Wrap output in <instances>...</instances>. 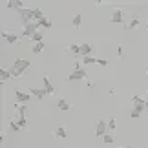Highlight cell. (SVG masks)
Wrapping results in <instances>:
<instances>
[{"instance_id": "cb8c5ba5", "label": "cell", "mask_w": 148, "mask_h": 148, "mask_svg": "<svg viewBox=\"0 0 148 148\" xmlns=\"http://www.w3.org/2000/svg\"><path fill=\"white\" fill-rule=\"evenodd\" d=\"M115 128H117V119L110 117V119H108V130H115Z\"/></svg>"}, {"instance_id": "3957f363", "label": "cell", "mask_w": 148, "mask_h": 148, "mask_svg": "<svg viewBox=\"0 0 148 148\" xmlns=\"http://www.w3.org/2000/svg\"><path fill=\"white\" fill-rule=\"evenodd\" d=\"M110 20L113 24H123V18H124V9L123 8H112L110 11Z\"/></svg>"}, {"instance_id": "30bf717a", "label": "cell", "mask_w": 148, "mask_h": 148, "mask_svg": "<svg viewBox=\"0 0 148 148\" xmlns=\"http://www.w3.org/2000/svg\"><path fill=\"white\" fill-rule=\"evenodd\" d=\"M53 137H55V139H64V137H68V130H66L64 124H59V126L55 128Z\"/></svg>"}, {"instance_id": "277c9868", "label": "cell", "mask_w": 148, "mask_h": 148, "mask_svg": "<svg viewBox=\"0 0 148 148\" xmlns=\"http://www.w3.org/2000/svg\"><path fill=\"white\" fill-rule=\"evenodd\" d=\"M18 15H20V22H22V26L29 24V22H35V20H33V11H31V9H27V8L18 9Z\"/></svg>"}, {"instance_id": "484cf974", "label": "cell", "mask_w": 148, "mask_h": 148, "mask_svg": "<svg viewBox=\"0 0 148 148\" xmlns=\"http://www.w3.org/2000/svg\"><path fill=\"white\" fill-rule=\"evenodd\" d=\"M141 113H143V112H139L137 108H132V110H130V117H132V119H139Z\"/></svg>"}, {"instance_id": "ba28073f", "label": "cell", "mask_w": 148, "mask_h": 148, "mask_svg": "<svg viewBox=\"0 0 148 148\" xmlns=\"http://www.w3.org/2000/svg\"><path fill=\"white\" fill-rule=\"evenodd\" d=\"M29 93H31L35 99H38V101H42V99L48 97V92H46L44 88H35V86H31V88H29Z\"/></svg>"}, {"instance_id": "5b68a950", "label": "cell", "mask_w": 148, "mask_h": 148, "mask_svg": "<svg viewBox=\"0 0 148 148\" xmlns=\"http://www.w3.org/2000/svg\"><path fill=\"white\" fill-rule=\"evenodd\" d=\"M2 38L9 44V46H13V44H16V42L20 40V35H16V33H11V31H5V29H4V31H2Z\"/></svg>"}, {"instance_id": "7402d4cb", "label": "cell", "mask_w": 148, "mask_h": 148, "mask_svg": "<svg viewBox=\"0 0 148 148\" xmlns=\"http://www.w3.org/2000/svg\"><path fill=\"white\" fill-rule=\"evenodd\" d=\"M81 62H82V64H97V57H82V59H81Z\"/></svg>"}, {"instance_id": "4fadbf2b", "label": "cell", "mask_w": 148, "mask_h": 148, "mask_svg": "<svg viewBox=\"0 0 148 148\" xmlns=\"http://www.w3.org/2000/svg\"><path fill=\"white\" fill-rule=\"evenodd\" d=\"M42 82H44V90L48 92V95H53V93H55V88H53V84H51L49 75H44V77H42Z\"/></svg>"}, {"instance_id": "f1b7e54d", "label": "cell", "mask_w": 148, "mask_h": 148, "mask_svg": "<svg viewBox=\"0 0 148 148\" xmlns=\"http://www.w3.org/2000/svg\"><path fill=\"white\" fill-rule=\"evenodd\" d=\"M97 64H99V66H108L110 62H108L106 59H97Z\"/></svg>"}, {"instance_id": "836d02e7", "label": "cell", "mask_w": 148, "mask_h": 148, "mask_svg": "<svg viewBox=\"0 0 148 148\" xmlns=\"http://www.w3.org/2000/svg\"><path fill=\"white\" fill-rule=\"evenodd\" d=\"M146 33H148V26H146Z\"/></svg>"}, {"instance_id": "44dd1931", "label": "cell", "mask_w": 148, "mask_h": 148, "mask_svg": "<svg viewBox=\"0 0 148 148\" xmlns=\"http://www.w3.org/2000/svg\"><path fill=\"white\" fill-rule=\"evenodd\" d=\"M42 38H44V35L40 31H37V33H33V35L29 37V40L33 42V44H38V42H42Z\"/></svg>"}, {"instance_id": "8992f818", "label": "cell", "mask_w": 148, "mask_h": 148, "mask_svg": "<svg viewBox=\"0 0 148 148\" xmlns=\"http://www.w3.org/2000/svg\"><path fill=\"white\" fill-rule=\"evenodd\" d=\"M15 99L18 104H27L31 99V93H26V92H22V90H15Z\"/></svg>"}, {"instance_id": "d6a6232c", "label": "cell", "mask_w": 148, "mask_h": 148, "mask_svg": "<svg viewBox=\"0 0 148 148\" xmlns=\"http://www.w3.org/2000/svg\"><path fill=\"white\" fill-rule=\"evenodd\" d=\"M121 148H132V146H121Z\"/></svg>"}, {"instance_id": "ac0fdd59", "label": "cell", "mask_w": 148, "mask_h": 148, "mask_svg": "<svg viewBox=\"0 0 148 148\" xmlns=\"http://www.w3.org/2000/svg\"><path fill=\"white\" fill-rule=\"evenodd\" d=\"M139 24H141V18H139V16H132L130 22L126 24V29H135V27H139Z\"/></svg>"}, {"instance_id": "ffe728a7", "label": "cell", "mask_w": 148, "mask_h": 148, "mask_svg": "<svg viewBox=\"0 0 148 148\" xmlns=\"http://www.w3.org/2000/svg\"><path fill=\"white\" fill-rule=\"evenodd\" d=\"M37 24H38V26H40V27H46V29H49V27H51V26H53V22H51V20L48 18V16H44V18H40V20H38V22H37Z\"/></svg>"}, {"instance_id": "f546056e", "label": "cell", "mask_w": 148, "mask_h": 148, "mask_svg": "<svg viewBox=\"0 0 148 148\" xmlns=\"http://www.w3.org/2000/svg\"><path fill=\"white\" fill-rule=\"evenodd\" d=\"M86 86H88V88H93L95 82H93V81H86Z\"/></svg>"}, {"instance_id": "9c48e42d", "label": "cell", "mask_w": 148, "mask_h": 148, "mask_svg": "<svg viewBox=\"0 0 148 148\" xmlns=\"http://www.w3.org/2000/svg\"><path fill=\"white\" fill-rule=\"evenodd\" d=\"M132 102H134V108H137L139 112H145L146 101H145L143 97H139V95H134V97H132Z\"/></svg>"}, {"instance_id": "e0dca14e", "label": "cell", "mask_w": 148, "mask_h": 148, "mask_svg": "<svg viewBox=\"0 0 148 148\" xmlns=\"http://www.w3.org/2000/svg\"><path fill=\"white\" fill-rule=\"evenodd\" d=\"M8 128H9V132H11V134H16V132H20V130H22L16 119H11V121L8 123Z\"/></svg>"}, {"instance_id": "7a4b0ae2", "label": "cell", "mask_w": 148, "mask_h": 148, "mask_svg": "<svg viewBox=\"0 0 148 148\" xmlns=\"http://www.w3.org/2000/svg\"><path fill=\"white\" fill-rule=\"evenodd\" d=\"M106 134H108V123L104 121V119H99V121L95 123V137L102 139Z\"/></svg>"}, {"instance_id": "4dcf8cb0", "label": "cell", "mask_w": 148, "mask_h": 148, "mask_svg": "<svg viewBox=\"0 0 148 148\" xmlns=\"http://www.w3.org/2000/svg\"><path fill=\"white\" fill-rule=\"evenodd\" d=\"M5 137H8V135H5L4 132H2V134H0V141H2V143H4V141H5Z\"/></svg>"}, {"instance_id": "e575fe53", "label": "cell", "mask_w": 148, "mask_h": 148, "mask_svg": "<svg viewBox=\"0 0 148 148\" xmlns=\"http://www.w3.org/2000/svg\"><path fill=\"white\" fill-rule=\"evenodd\" d=\"M146 73H148V70H146Z\"/></svg>"}, {"instance_id": "2e32d148", "label": "cell", "mask_w": 148, "mask_h": 148, "mask_svg": "<svg viewBox=\"0 0 148 148\" xmlns=\"http://www.w3.org/2000/svg\"><path fill=\"white\" fill-rule=\"evenodd\" d=\"M15 113H16V119L20 117H26V104H18V102H15Z\"/></svg>"}, {"instance_id": "5bb4252c", "label": "cell", "mask_w": 148, "mask_h": 148, "mask_svg": "<svg viewBox=\"0 0 148 148\" xmlns=\"http://www.w3.org/2000/svg\"><path fill=\"white\" fill-rule=\"evenodd\" d=\"M4 5H5V8H9V9H16V11H18V9H22V5H24V4H22L20 0H5Z\"/></svg>"}, {"instance_id": "d6986e66", "label": "cell", "mask_w": 148, "mask_h": 148, "mask_svg": "<svg viewBox=\"0 0 148 148\" xmlns=\"http://www.w3.org/2000/svg\"><path fill=\"white\" fill-rule=\"evenodd\" d=\"M44 48H46V46H44V42H38V44H33L29 51H31L33 55H40L42 51H44Z\"/></svg>"}, {"instance_id": "52a82bcc", "label": "cell", "mask_w": 148, "mask_h": 148, "mask_svg": "<svg viewBox=\"0 0 148 148\" xmlns=\"http://www.w3.org/2000/svg\"><path fill=\"white\" fill-rule=\"evenodd\" d=\"M86 79V70L84 68H81V70H77V71H71L70 75H68V81L73 82V81H84Z\"/></svg>"}, {"instance_id": "d4e9b609", "label": "cell", "mask_w": 148, "mask_h": 148, "mask_svg": "<svg viewBox=\"0 0 148 148\" xmlns=\"http://www.w3.org/2000/svg\"><path fill=\"white\" fill-rule=\"evenodd\" d=\"M16 121H18V124H20V128H22V130H27V128H29V124H27L26 117H20V119H16Z\"/></svg>"}, {"instance_id": "9a60e30c", "label": "cell", "mask_w": 148, "mask_h": 148, "mask_svg": "<svg viewBox=\"0 0 148 148\" xmlns=\"http://www.w3.org/2000/svg\"><path fill=\"white\" fill-rule=\"evenodd\" d=\"M11 79H13L11 71H9V70H5V68H0V82L5 84L8 81H11Z\"/></svg>"}, {"instance_id": "83f0119b", "label": "cell", "mask_w": 148, "mask_h": 148, "mask_svg": "<svg viewBox=\"0 0 148 148\" xmlns=\"http://www.w3.org/2000/svg\"><path fill=\"white\" fill-rule=\"evenodd\" d=\"M117 55H119V57H123V55H124V48H123V44H119V46H117Z\"/></svg>"}, {"instance_id": "8fae6325", "label": "cell", "mask_w": 148, "mask_h": 148, "mask_svg": "<svg viewBox=\"0 0 148 148\" xmlns=\"http://www.w3.org/2000/svg\"><path fill=\"white\" fill-rule=\"evenodd\" d=\"M92 55H93V46L92 44H88V42L81 44V59L82 57H92Z\"/></svg>"}, {"instance_id": "1f68e13d", "label": "cell", "mask_w": 148, "mask_h": 148, "mask_svg": "<svg viewBox=\"0 0 148 148\" xmlns=\"http://www.w3.org/2000/svg\"><path fill=\"white\" fill-rule=\"evenodd\" d=\"M145 112H146V113H148V102H146V108H145Z\"/></svg>"}, {"instance_id": "6da1fadb", "label": "cell", "mask_w": 148, "mask_h": 148, "mask_svg": "<svg viewBox=\"0 0 148 148\" xmlns=\"http://www.w3.org/2000/svg\"><path fill=\"white\" fill-rule=\"evenodd\" d=\"M29 66H31V62L29 60H26V59H16L13 62V66H11V75H13V79H20L24 73L29 70Z\"/></svg>"}, {"instance_id": "4316f807", "label": "cell", "mask_w": 148, "mask_h": 148, "mask_svg": "<svg viewBox=\"0 0 148 148\" xmlns=\"http://www.w3.org/2000/svg\"><path fill=\"white\" fill-rule=\"evenodd\" d=\"M102 143H104V145H112L113 143V135L112 134H106L104 137H102Z\"/></svg>"}, {"instance_id": "7c38bea8", "label": "cell", "mask_w": 148, "mask_h": 148, "mask_svg": "<svg viewBox=\"0 0 148 148\" xmlns=\"http://www.w3.org/2000/svg\"><path fill=\"white\" fill-rule=\"evenodd\" d=\"M57 108H59L60 112H70L71 110V104H70V101H68V99L60 97L59 101H57Z\"/></svg>"}, {"instance_id": "603a6c76", "label": "cell", "mask_w": 148, "mask_h": 148, "mask_svg": "<svg viewBox=\"0 0 148 148\" xmlns=\"http://www.w3.org/2000/svg\"><path fill=\"white\" fill-rule=\"evenodd\" d=\"M81 24H82V15L79 13L73 16V27H81Z\"/></svg>"}]
</instances>
